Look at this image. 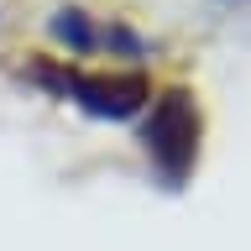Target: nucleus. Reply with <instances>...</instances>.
Returning a JSON list of instances; mask_svg holds the SVG:
<instances>
[{
    "label": "nucleus",
    "instance_id": "nucleus-3",
    "mask_svg": "<svg viewBox=\"0 0 251 251\" xmlns=\"http://www.w3.org/2000/svg\"><path fill=\"white\" fill-rule=\"evenodd\" d=\"M52 31H58L68 47H78V52H94V47H115V52H136V37L121 26H100V21H89V16H78V11H63L58 21H52Z\"/></svg>",
    "mask_w": 251,
    "mask_h": 251
},
{
    "label": "nucleus",
    "instance_id": "nucleus-1",
    "mask_svg": "<svg viewBox=\"0 0 251 251\" xmlns=\"http://www.w3.org/2000/svg\"><path fill=\"white\" fill-rule=\"evenodd\" d=\"M199 136H204L199 110H194V100L183 89L168 94V100H157L147 126H141V147H147V157L157 162V173L168 183H183L188 178L194 157H199Z\"/></svg>",
    "mask_w": 251,
    "mask_h": 251
},
{
    "label": "nucleus",
    "instance_id": "nucleus-2",
    "mask_svg": "<svg viewBox=\"0 0 251 251\" xmlns=\"http://www.w3.org/2000/svg\"><path fill=\"white\" fill-rule=\"evenodd\" d=\"M42 78H58L52 89L74 94L100 121H131L147 110V78H84V74H63V68H42Z\"/></svg>",
    "mask_w": 251,
    "mask_h": 251
}]
</instances>
